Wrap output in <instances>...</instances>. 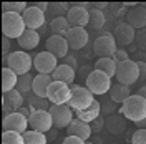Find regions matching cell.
Segmentation results:
<instances>
[{"label": "cell", "mask_w": 146, "mask_h": 144, "mask_svg": "<svg viewBox=\"0 0 146 144\" xmlns=\"http://www.w3.org/2000/svg\"><path fill=\"white\" fill-rule=\"evenodd\" d=\"M119 113L126 118L128 121H131V123L136 124L139 121L146 119V99L141 98L136 93L131 94V96L121 104Z\"/></svg>", "instance_id": "1"}, {"label": "cell", "mask_w": 146, "mask_h": 144, "mask_svg": "<svg viewBox=\"0 0 146 144\" xmlns=\"http://www.w3.org/2000/svg\"><path fill=\"white\" fill-rule=\"evenodd\" d=\"M27 25L20 13H2V33L10 40H18L25 33Z\"/></svg>", "instance_id": "2"}, {"label": "cell", "mask_w": 146, "mask_h": 144, "mask_svg": "<svg viewBox=\"0 0 146 144\" xmlns=\"http://www.w3.org/2000/svg\"><path fill=\"white\" fill-rule=\"evenodd\" d=\"M3 63L13 73H17L18 76H22V75L30 73L32 66H33V58L27 52L18 50V52H12L10 55L3 56Z\"/></svg>", "instance_id": "3"}, {"label": "cell", "mask_w": 146, "mask_h": 144, "mask_svg": "<svg viewBox=\"0 0 146 144\" xmlns=\"http://www.w3.org/2000/svg\"><path fill=\"white\" fill-rule=\"evenodd\" d=\"M70 88H72V96H70V101H68V106L73 111H83V109H86L88 106H91L96 101L95 94L86 86L72 85Z\"/></svg>", "instance_id": "4"}, {"label": "cell", "mask_w": 146, "mask_h": 144, "mask_svg": "<svg viewBox=\"0 0 146 144\" xmlns=\"http://www.w3.org/2000/svg\"><path fill=\"white\" fill-rule=\"evenodd\" d=\"M85 86H86L93 94L103 96V94L110 93L113 83H111V78H110L108 75L98 71V70H93V71L90 73V76L86 78V81H85Z\"/></svg>", "instance_id": "5"}, {"label": "cell", "mask_w": 146, "mask_h": 144, "mask_svg": "<svg viewBox=\"0 0 146 144\" xmlns=\"http://www.w3.org/2000/svg\"><path fill=\"white\" fill-rule=\"evenodd\" d=\"M118 52V45L113 38V33L105 32L93 42V53L100 58H113Z\"/></svg>", "instance_id": "6"}, {"label": "cell", "mask_w": 146, "mask_h": 144, "mask_svg": "<svg viewBox=\"0 0 146 144\" xmlns=\"http://www.w3.org/2000/svg\"><path fill=\"white\" fill-rule=\"evenodd\" d=\"M115 78H116V83H121L125 86H133L135 83L139 81V68H138V63L133 61V60H128L125 63H119Z\"/></svg>", "instance_id": "7"}, {"label": "cell", "mask_w": 146, "mask_h": 144, "mask_svg": "<svg viewBox=\"0 0 146 144\" xmlns=\"http://www.w3.org/2000/svg\"><path fill=\"white\" fill-rule=\"evenodd\" d=\"M70 96H72V88L65 83H60V81H53L48 88V93H46V99L55 106L68 104Z\"/></svg>", "instance_id": "8"}, {"label": "cell", "mask_w": 146, "mask_h": 144, "mask_svg": "<svg viewBox=\"0 0 146 144\" xmlns=\"http://www.w3.org/2000/svg\"><path fill=\"white\" fill-rule=\"evenodd\" d=\"M58 66V58L53 56L50 52H40L33 56V68L40 75H53Z\"/></svg>", "instance_id": "9"}, {"label": "cell", "mask_w": 146, "mask_h": 144, "mask_svg": "<svg viewBox=\"0 0 146 144\" xmlns=\"http://www.w3.org/2000/svg\"><path fill=\"white\" fill-rule=\"evenodd\" d=\"M48 111H50V114L53 118L55 129H66V127L72 124L73 113H75V111H73L68 104H60V106L52 104Z\"/></svg>", "instance_id": "10"}, {"label": "cell", "mask_w": 146, "mask_h": 144, "mask_svg": "<svg viewBox=\"0 0 146 144\" xmlns=\"http://www.w3.org/2000/svg\"><path fill=\"white\" fill-rule=\"evenodd\" d=\"M30 126L28 123V118H25L23 114H20L18 111L15 113H10L7 116H3L2 119V127L3 131H13V133H20V134H25Z\"/></svg>", "instance_id": "11"}, {"label": "cell", "mask_w": 146, "mask_h": 144, "mask_svg": "<svg viewBox=\"0 0 146 144\" xmlns=\"http://www.w3.org/2000/svg\"><path fill=\"white\" fill-rule=\"evenodd\" d=\"M28 123H30V127L33 131L43 133V134H46L48 131H52V127L55 126L50 111H33L30 119H28Z\"/></svg>", "instance_id": "12"}, {"label": "cell", "mask_w": 146, "mask_h": 144, "mask_svg": "<svg viewBox=\"0 0 146 144\" xmlns=\"http://www.w3.org/2000/svg\"><path fill=\"white\" fill-rule=\"evenodd\" d=\"M66 42L70 45V50H83L88 46V42H90V33L86 28L82 27H72L70 32L66 33Z\"/></svg>", "instance_id": "13"}, {"label": "cell", "mask_w": 146, "mask_h": 144, "mask_svg": "<svg viewBox=\"0 0 146 144\" xmlns=\"http://www.w3.org/2000/svg\"><path fill=\"white\" fill-rule=\"evenodd\" d=\"M22 17L25 20V25H27L28 30H36V32H38L42 27L46 25V13L42 12V10H38L35 5L28 7V9L22 13Z\"/></svg>", "instance_id": "14"}, {"label": "cell", "mask_w": 146, "mask_h": 144, "mask_svg": "<svg viewBox=\"0 0 146 144\" xmlns=\"http://www.w3.org/2000/svg\"><path fill=\"white\" fill-rule=\"evenodd\" d=\"M25 103V96L20 93L18 90H12L9 93H3V98H2V104H3V116H7L10 113H15Z\"/></svg>", "instance_id": "15"}, {"label": "cell", "mask_w": 146, "mask_h": 144, "mask_svg": "<svg viewBox=\"0 0 146 144\" xmlns=\"http://www.w3.org/2000/svg\"><path fill=\"white\" fill-rule=\"evenodd\" d=\"M113 38L116 42V45L121 46H131V43L136 38V30L133 27H129L126 22L125 23H118L113 28Z\"/></svg>", "instance_id": "16"}, {"label": "cell", "mask_w": 146, "mask_h": 144, "mask_svg": "<svg viewBox=\"0 0 146 144\" xmlns=\"http://www.w3.org/2000/svg\"><path fill=\"white\" fill-rule=\"evenodd\" d=\"M45 46H46V52H50L53 56L62 58V60L70 52V45H68V42H66L65 36H56V35L48 36L45 42Z\"/></svg>", "instance_id": "17"}, {"label": "cell", "mask_w": 146, "mask_h": 144, "mask_svg": "<svg viewBox=\"0 0 146 144\" xmlns=\"http://www.w3.org/2000/svg\"><path fill=\"white\" fill-rule=\"evenodd\" d=\"M66 20L70 22L72 27H88V22H90V10H86L82 5H75L70 7L68 13H66Z\"/></svg>", "instance_id": "18"}, {"label": "cell", "mask_w": 146, "mask_h": 144, "mask_svg": "<svg viewBox=\"0 0 146 144\" xmlns=\"http://www.w3.org/2000/svg\"><path fill=\"white\" fill-rule=\"evenodd\" d=\"M126 23L135 30H143L146 28V7L135 5L126 12Z\"/></svg>", "instance_id": "19"}, {"label": "cell", "mask_w": 146, "mask_h": 144, "mask_svg": "<svg viewBox=\"0 0 146 144\" xmlns=\"http://www.w3.org/2000/svg\"><path fill=\"white\" fill-rule=\"evenodd\" d=\"M91 126L88 123H85L82 119L75 118L72 121V124L66 127V136H75V137H80L83 141H90L91 137Z\"/></svg>", "instance_id": "20"}, {"label": "cell", "mask_w": 146, "mask_h": 144, "mask_svg": "<svg viewBox=\"0 0 146 144\" xmlns=\"http://www.w3.org/2000/svg\"><path fill=\"white\" fill-rule=\"evenodd\" d=\"M53 83V76L52 75H40L36 73V76H33V94L40 96V98H46V93L50 85Z\"/></svg>", "instance_id": "21"}, {"label": "cell", "mask_w": 146, "mask_h": 144, "mask_svg": "<svg viewBox=\"0 0 146 144\" xmlns=\"http://www.w3.org/2000/svg\"><path fill=\"white\" fill-rule=\"evenodd\" d=\"M52 76H53V81H60V83H65V85L72 86V83L76 78V70H73L72 66H68V65L60 63Z\"/></svg>", "instance_id": "22"}, {"label": "cell", "mask_w": 146, "mask_h": 144, "mask_svg": "<svg viewBox=\"0 0 146 144\" xmlns=\"http://www.w3.org/2000/svg\"><path fill=\"white\" fill-rule=\"evenodd\" d=\"M18 46L23 50V52H28V50H33V48H36L38 46V43H40V33L36 32V30H25V33L20 36L17 40Z\"/></svg>", "instance_id": "23"}, {"label": "cell", "mask_w": 146, "mask_h": 144, "mask_svg": "<svg viewBox=\"0 0 146 144\" xmlns=\"http://www.w3.org/2000/svg\"><path fill=\"white\" fill-rule=\"evenodd\" d=\"M126 118L123 116L121 113L119 114H116V113H113L111 116L106 118V123H105V127L108 129L111 134H121L125 129H126Z\"/></svg>", "instance_id": "24"}, {"label": "cell", "mask_w": 146, "mask_h": 144, "mask_svg": "<svg viewBox=\"0 0 146 144\" xmlns=\"http://www.w3.org/2000/svg\"><path fill=\"white\" fill-rule=\"evenodd\" d=\"M75 114H76L78 119H82L85 123L91 124L96 118L101 116V103L100 101H95V103H93L91 106H88L86 109H83V111H75Z\"/></svg>", "instance_id": "25"}, {"label": "cell", "mask_w": 146, "mask_h": 144, "mask_svg": "<svg viewBox=\"0 0 146 144\" xmlns=\"http://www.w3.org/2000/svg\"><path fill=\"white\" fill-rule=\"evenodd\" d=\"M110 99L115 101L116 104H123L129 96H131V91H129V86H125L121 83H115L110 90Z\"/></svg>", "instance_id": "26"}, {"label": "cell", "mask_w": 146, "mask_h": 144, "mask_svg": "<svg viewBox=\"0 0 146 144\" xmlns=\"http://www.w3.org/2000/svg\"><path fill=\"white\" fill-rule=\"evenodd\" d=\"M17 85H18V75L13 73L10 68L3 66L2 68V91L9 93L12 90H17Z\"/></svg>", "instance_id": "27"}, {"label": "cell", "mask_w": 146, "mask_h": 144, "mask_svg": "<svg viewBox=\"0 0 146 144\" xmlns=\"http://www.w3.org/2000/svg\"><path fill=\"white\" fill-rule=\"evenodd\" d=\"M93 70H98V71L108 75L110 78L116 76V70H118V63L113 60V58H98L96 63H95V68Z\"/></svg>", "instance_id": "28"}, {"label": "cell", "mask_w": 146, "mask_h": 144, "mask_svg": "<svg viewBox=\"0 0 146 144\" xmlns=\"http://www.w3.org/2000/svg\"><path fill=\"white\" fill-rule=\"evenodd\" d=\"M70 22L66 20V17H58V18H53L50 22V30H52V35H56V36H66V33L70 32Z\"/></svg>", "instance_id": "29"}, {"label": "cell", "mask_w": 146, "mask_h": 144, "mask_svg": "<svg viewBox=\"0 0 146 144\" xmlns=\"http://www.w3.org/2000/svg\"><path fill=\"white\" fill-rule=\"evenodd\" d=\"M106 23V17L105 12L98 9H91L90 10V22H88V28L91 30H101Z\"/></svg>", "instance_id": "30"}, {"label": "cell", "mask_w": 146, "mask_h": 144, "mask_svg": "<svg viewBox=\"0 0 146 144\" xmlns=\"http://www.w3.org/2000/svg\"><path fill=\"white\" fill-rule=\"evenodd\" d=\"M27 106L32 111H48L52 103L46 98H40V96L33 94V96H27Z\"/></svg>", "instance_id": "31"}, {"label": "cell", "mask_w": 146, "mask_h": 144, "mask_svg": "<svg viewBox=\"0 0 146 144\" xmlns=\"http://www.w3.org/2000/svg\"><path fill=\"white\" fill-rule=\"evenodd\" d=\"M17 90L27 98V94L30 91L33 90V76L27 73V75H22V76H18V85H17Z\"/></svg>", "instance_id": "32"}, {"label": "cell", "mask_w": 146, "mask_h": 144, "mask_svg": "<svg viewBox=\"0 0 146 144\" xmlns=\"http://www.w3.org/2000/svg\"><path fill=\"white\" fill-rule=\"evenodd\" d=\"M28 9L25 2H3L2 3V12L3 13H23Z\"/></svg>", "instance_id": "33"}, {"label": "cell", "mask_w": 146, "mask_h": 144, "mask_svg": "<svg viewBox=\"0 0 146 144\" xmlns=\"http://www.w3.org/2000/svg\"><path fill=\"white\" fill-rule=\"evenodd\" d=\"M23 139H25V144H48V137L43 133H38V131H33L30 129L23 134Z\"/></svg>", "instance_id": "34"}, {"label": "cell", "mask_w": 146, "mask_h": 144, "mask_svg": "<svg viewBox=\"0 0 146 144\" xmlns=\"http://www.w3.org/2000/svg\"><path fill=\"white\" fill-rule=\"evenodd\" d=\"M2 144H25L23 134L13 133V131H3L2 134Z\"/></svg>", "instance_id": "35"}, {"label": "cell", "mask_w": 146, "mask_h": 144, "mask_svg": "<svg viewBox=\"0 0 146 144\" xmlns=\"http://www.w3.org/2000/svg\"><path fill=\"white\" fill-rule=\"evenodd\" d=\"M68 3H50V7H48V12L46 13H52V17L58 18V17H63L65 12L68 13Z\"/></svg>", "instance_id": "36"}, {"label": "cell", "mask_w": 146, "mask_h": 144, "mask_svg": "<svg viewBox=\"0 0 146 144\" xmlns=\"http://www.w3.org/2000/svg\"><path fill=\"white\" fill-rule=\"evenodd\" d=\"M135 45H136V48L139 50V52H145V53H146V28L138 30V32H136Z\"/></svg>", "instance_id": "37"}, {"label": "cell", "mask_w": 146, "mask_h": 144, "mask_svg": "<svg viewBox=\"0 0 146 144\" xmlns=\"http://www.w3.org/2000/svg\"><path fill=\"white\" fill-rule=\"evenodd\" d=\"M131 144H146V129H139L131 134Z\"/></svg>", "instance_id": "38"}, {"label": "cell", "mask_w": 146, "mask_h": 144, "mask_svg": "<svg viewBox=\"0 0 146 144\" xmlns=\"http://www.w3.org/2000/svg\"><path fill=\"white\" fill-rule=\"evenodd\" d=\"M115 109H116V103L111 101V99L101 103V114H103V116H105V114H106V116H111V114L115 113Z\"/></svg>", "instance_id": "39"}, {"label": "cell", "mask_w": 146, "mask_h": 144, "mask_svg": "<svg viewBox=\"0 0 146 144\" xmlns=\"http://www.w3.org/2000/svg\"><path fill=\"white\" fill-rule=\"evenodd\" d=\"M113 60L119 65V63H125V61H128V60H131V56H129V52H128V50H125V48H119L118 52L115 53Z\"/></svg>", "instance_id": "40"}, {"label": "cell", "mask_w": 146, "mask_h": 144, "mask_svg": "<svg viewBox=\"0 0 146 144\" xmlns=\"http://www.w3.org/2000/svg\"><path fill=\"white\" fill-rule=\"evenodd\" d=\"M105 123H106V119H105L103 114H101L100 118H96V119L90 124V126H91V133H100L101 129L105 127Z\"/></svg>", "instance_id": "41"}, {"label": "cell", "mask_w": 146, "mask_h": 144, "mask_svg": "<svg viewBox=\"0 0 146 144\" xmlns=\"http://www.w3.org/2000/svg\"><path fill=\"white\" fill-rule=\"evenodd\" d=\"M63 65H68V66H72L73 70H78V61H76V56L73 53H68L66 56L63 58Z\"/></svg>", "instance_id": "42"}, {"label": "cell", "mask_w": 146, "mask_h": 144, "mask_svg": "<svg viewBox=\"0 0 146 144\" xmlns=\"http://www.w3.org/2000/svg\"><path fill=\"white\" fill-rule=\"evenodd\" d=\"M10 46H12V40L10 38H7V36H3L2 38V53H3V56H7V55H10Z\"/></svg>", "instance_id": "43"}, {"label": "cell", "mask_w": 146, "mask_h": 144, "mask_svg": "<svg viewBox=\"0 0 146 144\" xmlns=\"http://www.w3.org/2000/svg\"><path fill=\"white\" fill-rule=\"evenodd\" d=\"M139 68V83H146V61H138Z\"/></svg>", "instance_id": "44"}, {"label": "cell", "mask_w": 146, "mask_h": 144, "mask_svg": "<svg viewBox=\"0 0 146 144\" xmlns=\"http://www.w3.org/2000/svg\"><path fill=\"white\" fill-rule=\"evenodd\" d=\"M62 144H86V141H83L80 137H75V136H66Z\"/></svg>", "instance_id": "45"}, {"label": "cell", "mask_w": 146, "mask_h": 144, "mask_svg": "<svg viewBox=\"0 0 146 144\" xmlns=\"http://www.w3.org/2000/svg\"><path fill=\"white\" fill-rule=\"evenodd\" d=\"M91 71H93V70H91L90 66H83V68H80L78 75H80V76L83 78V81H86V78L90 76V73H91Z\"/></svg>", "instance_id": "46"}, {"label": "cell", "mask_w": 146, "mask_h": 144, "mask_svg": "<svg viewBox=\"0 0 146 144\" xmlns=\"http://www.w3.org/2000/svg\"><path fill=\"white\" fill-rule=\"evenodd\" d=\"M18 113H20V114H23L25 118H28V119H30V116H32V113H33V111L28 108V106H22V108L18 109Z\"/></svg>", "instance_id": "47"}, {"label": "cell", "mask_w": 146, "mask_h": 144, "mask_svg": "<svg viewBox=\"0 0 146 144\" xmlns=\"http://www.w3.org/2000/svg\"><path fill=\"white\" fill-rule=\"evenodd\" d=\"M135 58H136V60H133V61H146V53L145 52H139V50H138L136 53H135Z\"/></svg>", "instance_id": "48"}, {"label": "cell", "mask_w": 146, "mask_h": 144, "mask_svg": "<svg viewBox=\"0 0 146 144\" xmlns=\"http://www.w3.org/2000/svg\"><path fill=\"white\" fill-rule=\"evenodd\" d=\"M35 7L38 10H42V12H48V7H50V3H46V2H38V3H35Z\"/></svg>", "instance_id": "49"}, {"label": "cell", "mask_w": 146, "mask_h": 144, "mask_svg": "<svg viewBox=\"0 0 146 144\" xmlns=\"http://www.w3.org/2000/svg\"><path fill=\"white\" fill-rule=\"evenodd\" d=\"M108 7V3H103V2H96V3H93V9H98V10H103Z\"/></svg>", "instance_id": "50"}, {"label": "cell", "mask_w": 146, "mask_h": 144, "mask_svg": "<svg viewBox=\"0 0 146 144\" xmlns=\"http://www.w3.org/2000/svg\"><path fill=\"white\" fill-rule=\"evenodd\" d=\"M136 94H139L141 98H145V99H146V85H145V86H141V88L136 91Z\"/></svg>", "instance_id": "51"}, {"label": "cell", "mask_w": 146, "mask_h": 144, "mask_svg": "<svg viewBox=\"0 0 146 144\" xmlns=\"http://www.w3.org/2000/svg\"><path fill=\"white\" fill-rule=\"evenodd\" d=\"M56 129H53V131H48V134H46V137L48 139H56Z\"/></svg>", "instance_id": "52"}, {"label": "cell", "mask_w": 146, "mask_h": 144, "mask_svg": "<svg viewBox=\"0 0 146 144\" xmlns=\"http://www.w3.org/2000/svg\"><path fill=\"white\" fill-rule=\"evenodd\" d=\"M136 126L139 127V129H146V119H143V121H139V123H136Z\"/></svg>", "instance_id": "53"}, {"label": "cell", "mask_w": 146, "mask_h": 144, "mask_svg": "<svg viewBox=\"0 0 146 144\" xmlns=\"http://www.w3.org/2000/svg\"><path fill=\"white\" fill-rule=\"evenodd\" d=\"M45 32H46V25H45V27H42V28H40V30H38V33H40V36L43 35Z\"/></svg>", "instance_id": "54"}, {"label": "cell", "mask_w": 146, "mask_h": 144, "mask_svg": "<svg viewBox=\"0 0 146 144\" xmlns=\"http://www.w3.org/2000/svg\"><path fill=\"white\" fill-rule=\"evenodd\" d=\"M86 144H95V143H93V141H86Z\"/></svg>", "instance_id": "55"}]
</instances>
